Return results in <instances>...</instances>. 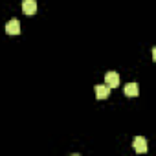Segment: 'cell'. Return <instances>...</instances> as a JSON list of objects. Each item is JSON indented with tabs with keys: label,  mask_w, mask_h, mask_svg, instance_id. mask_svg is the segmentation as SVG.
Listing matches in <instances>:
<instances>
[{
	"label": "cell",
	"mask_w": 156,
	"mask_h": 156,
	"mask_svg": "<svg viewBox=\"0 0 156 156\" xmlns=\"http://www.w3.org/2000/svg\"><path fill=\"white\" fill-rule=\"evenodd\" d=\"M6 33H8V35H19V33H20V22H19L17 19L9 20V22L6 24Z\"/></svg>",
	"instance_id": "obj_3"
},
{
	"label": "cell",
	"mask_w": 156,
	"mask_h": 156,
	"mask_svg": "<svg viewBox=\"0 0 156 156\" xmlns=\"http://www.w3.org/2000/svg\"><path fill=\"white\" fill-rule=\"evenodd\" d=\"M123 92H125V96H127V98H136V96L140 94L138 83H129V85L123 88Z\"/></svg>",
	"instance_id": "obj_6"
},
{
	"label": "cell",
	"mask_w": 156,
	"mask_h": 156,
	"mask_svg": "<svg viewBox=\"0 0 156 156\" xmlns=\"http://www.w3.org/2000/svg\"><path fill=\"white\" fill-rule=\"evenodd\" d=\"M132 147H134V151H136L138 154H143V152L149 151V143H147V140H145L143 136H136L134 141H132Z\"/></svg>",
	"instance_id": "obj_1"
},
{
	"label": "cell",
	"mask_w": 156,
	"mask_h": 156,
	"mask_svg": "<svg viewBox=\"0 0 156 156\" xmlns=\"http://www.w3.org/2000/svg\"><path fill=\"white\" fill-rule=\"evenodd\" d=\"M22 11L26 15H35L37 13V2L35 0H24L22 2Z\"/></svg>",
	"instance_id": "obj_5"
},
{
	"label": "cell",
	"mask_w": 156,
	"mask_h": 156,
	"mask_svg": "<svg viewBox=\"0 0 156 156\" xmlns=\"http://www.w3.org/2000/svg\"><path fill=\"white\" fill-rule=\"evenodd\" d=\"M94 90H96V98L98 99H107L110 96V87L108 85H98Z\"/></svg>",
	"instance_id": "obj_4"
},
{
	"label": "cell",
	"mask_w": 156,
	"mask_h": 156,
	"mask_svg": "<svg viewBox=\"0 0 156 156\" xmlns=\"http://www.w3.org/2000/svg\"><path fill=\"white\" fill-rule=\"evenodd\" d=\"M152 61H154V62H156V46H154V48H152Z\"/></svg>",
	"instance_id": "obj_7"
},
{
	"label": "cell",
	"mask_w": 156,
	"mask_h": 156,
	"mask_svg": "<svg viewBox=\"0 0 156 156\" xmlns=\"http://www.w3.org/2000/svg\"><path fill=\"white\" fill-rule=\"evenodd\" d=\"M105 85H108L110 88H116L119 85V75H118V72H107L105 73Z\"/></svg>",
	"instance_id": "obj_2"
}]
</instances>
